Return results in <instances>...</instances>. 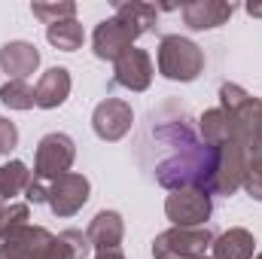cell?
<instances>
[{
    "label": "cell",
    "mask_w": 262,
    "mask_h": 259,
    "mask_svg": "<svg viewBox=\"0 0 262 259\" xmlns=\"http://www.w3.org/2000/svg\"><path fill=\"white\" fill-rule=\"evenodd\" d=\"M149 137L152 146L162 149L159 162L152 165V180L174 192L198 186L207 195H213L216 180V153L201 140L192 116L186 110H177L174 104H165L162 110L149 113Z\"/></svg>",
    "instance_id": "6da1fadb"
},
{
    "label": "cell",
    "mask_w": 262,
    "mask_h": 259,
    "mask_svg": "<svg viewBox=\"0 0 262 259\" xmlns=\"http://www.w3.org/2000/svg\"><path fill=\"white\" fill-rule=\"evenodd\" d=\"M220 107L232 116L244 146V192L262 201V98L250 95L238 82L220 85Z\"/></svg>",
    "instance_id": "7a4b0ae2"
},
{
    "label": "cell",
    "mask_w": 262,
    "mask_h": 259,
    "mask_svg": "<svg viewBox=\"0 0 262 259\" xmlns=\"http://www.w3.org/2000/svg\"><path fill=\"white\" fill-rule=\"evenodd\" d=\"M201 140L216 153V180L213 195H235L244 186V146L232 116L223 107H210L198 116Z\"/></svg>",
    "instance_id": "3957f363"
},
{
    "label": "cell",
    "mask_w": 262,
    "mask_h": 259,
    "mask_svg": "<svg viewBox=\"0 0 262 259\" xmlns=\"http://www.w3.org/2000/svg\"><path fill=\"white\" fill-rule=\"evenodd\" d=\"M159 73L171 82H195L204 73V49L183 34H165L156 49Z\"/></svg>",
    "instance_id": "277c9868"
},
{
    "label": "cell",
    "mask_w": 262,
    "mask_h": 259,
    "mask_svg": "<svg viewBox=\"0 0 262 259\" xmlns=\"http://www.w3.org/2000/svg\"><path fill=\"white\" fill-rule=\"evenodd\" d=\"M213 238L216 235L207 226H195V229L171 226L152 238V259H210Z\"/></svg>",
    "instance_id": "5b68a950"
},
{
    "label": "cell",
    "mask_w": 262,
    "mask_h": 259,
    "mask_svg": "<svg viewBox=\"0 0 262 259\" xmlns=\"http://www.w3.org/2000/svg\"><path fill=\"white\" fill-rule=\"evenodd\" d=\"M76 162V143L64 131H49L40 137L37 143V156H34V180L49 186L55 177L67 174Z\"/></svg>",
    "instance_id": "8992f818"
},
{
    "label": "cell",
    "mask_w": 262,
    "mask_h": 259,
    "mask_svg": "<svg viewBox=\"0 0 262 259\" xmlns=\"http://www.w3.org/2000/svg\"><path fill=\"white\" fill-rule=\"evenodd\" d=\"M140 37H143V31H140L131 18L113 12L110 18L98 21V28L92 31V52H95V58L116 64L128 49H134V43H137Z\"/></svg>",
    "instance_id": "52a82bcc"
},
{
    "label": "cell",
    "mask_w": 262,
    "mask_h": 259,
    "mask_svg": "<svg viewBox=\"0 0 262 259\" xmlns=\"http://www.w3.org/2000/svg\"><path fill=\"white\" fill-rule=\"evenodd\" d=\"M165 217L180 226V229H195V226H207V220L213 217V195H207L198 186H186V189H174L165 198Z\"/></svg>",
    "instance_id": "ba28073f"
},
{
    "label": "cell",
    "mask_w": 262,
    "mask_h": 259,
    "mask_svg": "<svg viewBox=\"0 0 262 259\" xmlns=\"http://www.w3.org/2000/svg\"><path fill=\"white\" fill-rule=\"evenodd\" d=\"M89 195H92L89 177H85V174H76V171H67V174L55 177V180L49 183V189H46V204H49V210H52L55 217L67 220V217H73V213H79V210L85 207Z\"/></svg>",
    "instance_id": "9c48e42d"
},
{
    "label": "cell",
    "mask_w": 262,
    "mask_h": 259,
    "mask_svg": "<svg viewBox=\"0 0 262 259\" xmlns=\"http://www.w3.org/2000/svg\"><path fill=\"white\" fill-rule=\"evenodd\" d=\"M131 125H134V110H131L128 101H122V98H104L95 107V113H92V128L107 143L122 140L131 131Z\"/></svg>",
    "instance_id": "30bf717a"
},
{
    "label": "cell",
    "mask_w": 262,
    "mask_h": 259,
    "mask_svg": "<svg viewBox=\"0 0 262 259\" xmlns=\"http://www.w3.org/2000/svg\"><path fill=\"white\" fill-rule=\"evenodd\" d=\"M49 241H52V232L46 226L25 223L0 238V259H40Z\"/></svg>",
    "instance_id": "8fae6325"
},
{
    "label": "cell",
    "mask_w": 262,
    "mask_h": 259,
    "mask_svg": "<svg viewBox=\"0 0 262 259\" xmlns=\"http://www.w3.org/2000/svg\"><path fill=\"white\" fill-rule=\"evenodd\" d=\"M152 58L146 49H128L116 64H113V85L128 89V92H146L152 85Z\"/></svg>",
    "instance_id": "7c38bea8"
},
{
    "label": "cell",
    "mask_w": 262,
    "mask_h": 259,
    "mask_svg": "<svg viewBox=\"0 0 262 259\" xmlns=\"http://www.w3.org/2000/svg\"><path fill=\"white\" fill-rule=\"evenodd\" d=\"M232 12H235V3H223V0H189L180 6L183 25L189 31H213L226 25Z\"/></svg>",
    "instance_id": "4fadbf2b"
},
{
    "label": "cell",
    "mask_w": 262,
    "mask_h": 259,
    "mask_svg": "<svg viewBox=\"0 0 262 259\" xmlns=\"http://www.w3.org/2000/svg\"><path fill=\"white\" fill-rule=\"evenodd\" d=\"M40 67V49L28 40H9L0 46V70L9 79H28Z\"/></svg>",
    "instance_id": "5bb4252c"
},
{
    "label": "cell",
    "mask_w": 262,
    "mask_h": 259,
    "mask_svg": "<svg viewBox=\"0 0 262 259\" xmlns=\"http://www.w3.org/2000/svg\"><path fill=\"white\" fill-rule=\"evenodd\" d=\"M92 250H119L125 238V220L119 210H98L85 229Z\"/></svg>",
    "instance_id": "9a60e30c"
},
{
    "label": "cell",
    "mask_w": 262,
    "mask_h": 259,
    "mask_svg": "<svg viewBox=\"0 0 262 259\" xmlns=\"http://www.w3.org/2000/svg\"><path fill=\"white\" fill-rule=\"evenodd\" d=\"M70 85H73V79H70V70H67V67H49V70L40 76V82L34 85L37 107H40V110H55V107H61L67 98H70Z\"/></svg>",
    "instance_id": "2e32d148"
},
{
    "label": "cell",
    "mask_w": 262,
    "mask_h": 259,
    "mask_svg": "<svg viewBox=\"0 0 262 259\" xmlns=\"http://www.w3.org/2000/svg\"><path fill=\"white\" fill-rule=\"evenodd\" d=\"M256 256V238L250 229H226L213 238L210 259H253Z\"/></svg>",
    "instance_id": "e0dca14e"
},
{
    "label": "cell",
    "mask_w": 262,
    "mask_h": 259,
    "mask_svg": "<svg viewBox=\"0 0 262 259\" xmlns=\"http://www.w3.org/2000/svg\"><path fill=\"white\" fill-rule=\"evenodd\" d=\"M92 253L89 235L82 229H64L58 235H52V241L46 244L40 259H85Z\"/></svg>",
    "instance_id": "ac0fdd59"
},
{
    "label": "cell",
    "mask_w": 262,
    "mask_h": 259,
    "mask_svg": "<svg viewBox=\"0 0 262 259\" xmlns=\"http://www.w3.org/2000/svg\"><path fill=\"white\" fill-rule=\"evenodd\" d=\"M31 177H34V171H31L21 159L3 162V165H0V207H3V204H12L15 195H25Z\"/></svg>",
    "instance_id": "d6986e66"
},
{
    "label": "cell",
    "mask_w": 262,
    "mask_h": 259,
    "mask_svg": "<svg viewBox=\"0 0 262 259\" xmlns=\"http://www.w3.org/2000/svg\"><path fill=\"white\" fill-rule=\"evenodd\" d=\"M46 40L61 52H76L85 40V31L76 18H64V21H55V25L46 28Z\"/></svg>",
    "instance_id": "ffe728a7"
},
{
    "label": "cell",
    "mask_w": 262,
    "mask_h": 259,
    "mask_svg": "<svg viewBox=\"0 0 262 259\" xmlns=\"http://www.w3.org/2000/svg\"><path fill=\"white\" fill-rule=\"evenodd\" d=\"M113 12H119V15L131 18L143 34H149V31L156 28V21H159V6H152V3H140V0H116V3H113Z\"/></svg>",
    "instance_id": "44dd1931"
},
{
    "label": "cell",
    "mask_w": 262,
    "mask_h": 259,
    "mask_svg": "<svg viewBox=\"0 0 262 259\" xmlns=\"http://www.w3.org/2000/svg\"><path fill=\"white\" fill-rule=\"evenodd\" d=\"M0 101L9 110H31V107H37V95L28 85V79H6L0 85Z\"/></svg>",
    "instance_id": "7402d4cb"
},
{
    "label": "cell",
    "mask_w": 262,
    "mask_h": 259,
    "mask_svg": "<svg viewBox=\"0 0 262 259\" xmlns=\"http://www.w3.org/2000/svg\"><path fill=\"white\" fill-rule=\"evenodd\" d=\"M31 12H34V18H40V21L49 28V25H55V21L76 18V3H70V0H52V3L34 0V3H31Z\"/></svg>",
    "instance_id": "603a6c76"
},
{
    "label": "cell",
    "mask_w": 262,
    "mask_h": 259,
    "mask_svg": "<svg viewBox=\"0 0 262 259\" xmlns=\"http://www.w3.org/2000/svg\"><path fill=\"white\" fill-rule=\"evenodd\" d=\"M18 146V128L12 119L0 116V156H9L12 149Z\"/></svg>",
    "instance_id": "cb8c5ba5"
},
{
    "label": "cell",
    "mask_w": 262,
    "mask_h": 259,
    "mask_svg": "<svg viewBox=\"0 0 262 259\" xmlns=\"http://www.w3.org/2000/svg\"><path fill=\"white\" fill-rule=\"evenodd\" d=\"M95 259H125V253L122 250H98Z\"/></svg>",
    "instance_id": "d4e9b609"
},
{
    "label": "cell",
    "mask_w": 262,
    "mask_h": 259,
    "mask_svg": "<svg viewBox=\"0 0 262 259\" xmlns=\"http://www.w3.org/2000/svg\"><path fill=\"white\" fill-rule=\"evenodd\" d=\"M247 12H250L253 18H262V3H247Z\"/></svg>",
    "instance_id": "484cf974"
},
{
    "label": "cell",
    "mask_w": 262,
    "mask_h": 259,
    "mask_svg": "<svg viewBox=\"0 0 262 259\" xmlns=\"http://www.w3.org/2000/svg\"><path fill=\"white\" fill-rule=\"evenodd\" d=\"M253 259H262V253H259V256H253Z\"/></svg>",
    "instance_id": "4316f807"
},
{
    "label": "cell",
    "mask_w": 262,
    "mask_h": 259,
    "mask_svg": "<svg viewBox=\"0 0 262 259\" xmlns=\"http://www.w3.org/2000/svg\"><path fill=\"white\" fill-rule=\"evenodd\" d=\"M0 238H3V235H0Z\"/></svg>",
    "instance_id": "83f0119b"
}]
</instances>
